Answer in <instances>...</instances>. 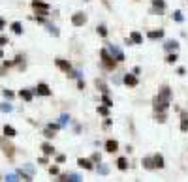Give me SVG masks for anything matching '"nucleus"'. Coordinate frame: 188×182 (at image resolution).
Returning a JSON list of instances; mask_svg holds the SVG:
<instances>
[{
	"label": "nucleus",
	"instance_id": "nucleus-31",
	"mask_svg": "<svg viewBox=\"0 0 188 182\" xmlns=\"http://www.w3.org/2000/svg\"><path fill=\"white\" fill-rule=\"evenodd\" d=\"M0 30H4V19L0 17Z\"/></svg>",
	"mask_w": 188,
	"mask_h": 182
},
{
	"label": "nucleus",
	"instance_id": "nucleus-27",
	"mask_svg": "<svg viewBox=\"0 0 188 182\" xmlns=\"http://www.w3.org/2000/svg\"><path fill=\"white\" fill-rule=\"evenodd\" d=\"M0 109L2 111H11V105H0Z\"/></svg>",
	"mask_w": 188,
	"mask_h": 182
},
{
	"label": "nucleus",
	"instance_id": "nucleus-17",
	"mask_svg": "<svg viewBox=\"0 0 188 182\" xmlns=\"http://www.w3.org/2000/svg\"><path fill=\"white\" fill-rule=\"evenodd\" d=\"M154 165L156 167H164V158L160 156V154H156V156H154Z\"/></svg>",
	"mask_w": 188,
	"mask_h": 182
},
{
	"label": "nucleus",
	"instance_id": "nucleus-12",
	"mask_svg": "<svg viewBox=\"0 0 188 182\" xmlns=\"http://www.w3.org/2000/svg\"><path fill=\"white\" fill-rule=\"evenodd\" d=\"M79 167H85V169H92V163H90V160H83V158H79Z\"/></svg>",
	"mask_w": 188,
	"mask_h": 182
},
{
	"label": "nucleus",
	"instance_id": "nucleus-21",
	"mask_svg": "<svg viewBox=\"0 0 188 182\" xmlns=\"http://www.w3.org/2000/svg\"><path fill=\"white\" fill-rule=\"evenodd\" d=\"M117 163H119V169H126V160H124V158H119V162H117Z\"/></svg>",
	"mask_w": 188,
	"mask_h": 182
},
{
	"label": "nucleus",
	"instance_id": "nucleus-8",
	"mask_svg": "<svg viewBox=\"0 0 188 182\" xmlns=\"http://www.w3.org/2000/svg\"><path fill=\"white\" fill-rule=\"evenodd\" d=\"M117 148H119V143H117V141H107L106 143V150L107 152H115Z\"/></svg>",
	"mask_w": 188,
	"mask_h": 182
},
{
	"label": "nucleus",
	"instance_id": "nucleus-19",
	"mask_svg": "<svg viewBox=\"0 0 188 182\" xmlns=\"http://www.w3.org/2000/svg\"><path fill=\"white\" fill-rule=\"evenodd\" d=\"M162 36H164V32H162V30H154V32H151V34H149V38H152V40L162 38Z\"/></svg>",
	"mask_w": 188,
	"mask_h": 182
},
{
	"label": "nucleus",
	"instance_id": "nucleus-22",
	"mask_svg": "<svg viewBox=\"0 0 188 182\" xmlns=\"http://www.w3.org/2000/svg\"><path fill=\"white\" fill-rule=\"evenodd\" d=\"M166 60H168L169 64H171V62H175V60H177V54H168V58H166Z\"/></svg>",
	"mask_w": 188,
	"mask_h": 182
},
{
	"label": "nucleus",
	"instance_id": "nucleus-3",
	"mask_svg": "<svg viewBox=\"0 0 188 182\" xmlns=\"http://www.w3.org/2000/svg\"><path fill=\"white\" fill-rule=\"evenodd\" d=\"M32 6L36 8L38 13H41V15H47V13H49V6H47L45 2H41V0H34Z\"/></svg>",
	"mask_w": 188,
	"mask_h": 182
},
{
	"label": "nucleus",
	"instance_id": "nucleus-29",
	"mask_svg": "<svg viewBox=\"0 0 188 182\" xmlns=\"http://www.w3.org/2000/svg\"><path fill=\"white\" fill-rule=\"evenodd\" d=\"M49 173H51V175H57V173H58V169H57V167H51Z\"/></svg>",
	"mask_w": 188,
	"mask_h": 182
},
{
	"label": "nucleus",
	"instance_id": "nucleus-10",
	"mask_svg": "<svg viewBox=\"0 0 188 182\" xmlns=\"http://www.w3.org/2000/svg\"><path fill=\"white\" fill-rule=\"evenodd\" d=\"M4 135H6V137H15L17 134H15V130H13L11 126L6 124V126H4Z\"/></svg>",
	"mask_w": 188,
	"mask_h": 182
},
{
	"label": "nucleus",
	"instance_id": "nucleus-11",
	"mask_svg": "<svg viewBox=\"0 0 188 182\" xmlns=\"http://www.w3.org/2000/svg\"><path fill=\"white\" fill-rule=\"evenodd\" d=\"M181 118H183V120H181V130L186 131V130H188V116H186V113L181 115Z\"/></svg>",
	"mask_w": 188,
	"mask_h": 182
},
{
	"label": "nucleus",
	"instance_id": "nucleus-1",
	"mask_svg": "<svg viewBox=\"0 0 188 182\" xmlns=\"http://www.w3.org/2000/svg\"><path fill=\"white\" fill-rule=\"evenodd\" d=\"M169 94H171V92H169V88H168V87H164L162 94L154 98V109H156V111H164L166 107H168V100H169Z\"/></svg>",
	"mask_w": 188,
	"mask_h": 182
},
{
	"label": "nucleus",
	"instance_id": "nucleus-25",
	"mask_svg": "<svg viewBox=\"0 0 188 182\" xmlns=\"http://www.w3.org/2000/svg\"><path fill=\"white\" fill-rule=\"evenodd\" d=\"M98 32H100V36H107V30L103 28V26H100V28H98Z\"/></svg>",
	"mask_w": 188,
	"mask_h": 182
},
{
	"label": "nucleus",
	"instance_id": "nucleus-28",
	"mask_svg": "<svg viewBox=\"0 0 188 182\" xmlns=\"http://www.w3.org/2000/svg\"><path fill=\"white\" fill-rule=\"evenodd\" d=\"M6 180H17V177H15V175H8V177H6Z\"/></svg>",
	"mask_w": 188,
	"mask_h": 182
},
{
	"label": "nucleus",
	"instance_id": "nucleus-9",
	"mask_svg": "<svg viewBox=\"0 0 188 182\" xmlns=\"http://www.w3.org/2000/svg\"><path fill=\"white\" fill-rule=\"evenodd\" d=\"M102 58H103V62H106V66H109V68H113V66H115V62L109 58L107 51H102Z\"/></svg>",
	"mask_w": 188,
	"mask_h": 182
},
{
	"label": "nucleus",
	"instance_id": "nucleus-32",
	"mask_svg": "<svg viewBox=\"0 0 188 182\" xmlns=\"http://www.w3.org/2000/svg\"><path fill=\"white\" fill-rule=\"evenodd\" d=\"M4 57V53H2V49H0V58H2Z\"/></svg>",
	"mask_w": 188,
	"mask_h": 182
},
{
	"label": "nucleus",
	"instance_id": "nucleus-20",
	"mask_svg": "<svg viewBox=\"0 0 188 182\" xmlns=\"http://www.w3.org/2000/svg\"><path fill=\"white\" fill-rule=\"evenodd\" d=\"M152 4H154V8H158V10H164V0H154V2H152Z\"/></svg>",
	"mask_w": 188,
	"mask_h": 182
},
{
	"label": "nucleus",
	"instance_id": "nucleus-18",
	"mask_svg": "<svg viewBox=\"0 0 188 182\" xmlns=\"http://www.w3.org/2000/svg\"><path fill=\"white\" fill-rule=\"evenodd\" d=\"M111 53H113L115 57H117V60H122V58H124V57H122V53H121L117 47H111Z\"/></svg>",
	"mask_w": 188,
	"mask_h": 182
},
{
	"label": "nucleus",
	"instance_id": "nucleus-24",
	"mask_svg": "<svg viewBox=\"0 0 188 182\" xmlns=\"http://www.w3.org/2000/svg\"><path fill=\"white\" fill-rule=\"evenodd\" d=\"M6 43H8V38H4V36H0V47H4Z\"/></svg>",
	"mask_w": 188,
	"mask_h": 182
},
{
	"label": "nucleus",
	"instance_id": "nucleus-23",
	"mask_svg": "<svg viewBox=\"0 0 188 182\" xmlns=\"http://www.w3.org/2000/svg\"><path fill=\"white\" fill-rule=\"evenodd\" d=\"M143 163H145V167H147V169H151V167H152V163H151V160H149V158H145V160H143Z\"/></svg>",
	"mask_w": 188,
	"mask_h": 182
},
{
	"label": "nucleus",
	"instance_id": "nucleus-16",
	"mask_svg": "<svg viewBox=\"0 0 188 182\" xmlns=\"http://www.w3.org/2000/svg\"><path fill=\"white\" fill-rule=\"evenodd\" d=\"M11 30L15 34H23V26H21V23H13L11 25Z\"/></svg>",
	"mask_w": 188,
	"mask_h": 182
},
{
	"label": "nucleus",
	"instance_id": "nucleus-26",
	"mask_svg": "<svg viewBox=\"0 0 188 182\" xmlns=\"http://www.w3.org/2000/svg\"><path fill=\"white\" fill-rule=\"evenodd\" d=\"M6 98H13V92H11V90H4V92H2Z\"/></svg>",
	"mask_w": 188,
	"mask_h": 182
},
{
	"label": "nucleus",
	"instance_id": "nucleus-6",
	"mask_svg": "<svg viewBox=\"0 0 188 182\" xmlns=\"http://www.w3.org/2000/svg\"><path fill=\"white\" fill-rule=\"evenodd\" d=\"M57 66H58L60 69H64V72H66V73L70 72V69H72V66H70V62H64V60H60V58L57 60Z\"/></svg>",
	"mask_w": 188,
	"mask_h": 182
},
{
	"label": "nucleus",
	"instance_id": "nucleus-15",
	"mask_svg": "<svg viewBox=\"0 0 188 182\" xmlns=\"http://www.w3.org/2000/svg\"><path fill=\"white\" fill-rule=\"evenodd\" d=\"M41 150H43V154H47V156H49V154H53V146H51L49 143H43V145H41Z\"/></svg>",
	"mask_w": 188,
	"mask_h": 182
},
{
	"label": "nucleus",
	"instance_id": "nucleus-2",
	"mask_svg": "<svg viewBox=\"0 0 188 182\" xmlns=\"http://www.w3.org/2000/svg\"><path fill=\"white\" fill-rule=\"evenodd\" d=\"M0 146H2V152H4L8 158H11L13 154H15V146L10 145V143H6V141H4V137H0Z\"/></svg>",
	"mask_w": 188,
	"mask_h": 182
},
{
	"label": "nucleus",
	"instance_id": "nucleus-14",
	"mask_svg": "<svg viewBox=\"0 0 188 182\" xmlns=\"http://www.w3.org/2000/svg\"><path fill=\"white\" fill-rule=\"evenodd\" d=\"M132 41H134V43H141V41H143V38H141V34H139V32H132Z\"/></svg>",
	"mask_w": 188,
	"mask_h": 182
},
{
	"label": "nucleus",
	"instance_id": "nucleus-5",
	"mask_svg": "<svg viewBox=\"0 0 188 182\" xmlns=\"http://www.w3.org/2000/svg\"><path fill=\"white\" fill-rule=\"evenodd\" d=\"M72 23H73L75 26H81V25H85V23H87V17L83 15V13H75V15L72 17Z\"/></svg>",
	"mask_w": 188,
	"mask_h": 182
},
{
	"label": "nucleus",
	"instance_id": "nucleus-30",
	"mask_svg": "<svg viewBox=\"0 0 188 182\" xmlns=\"http://www.w3.org/2000/svg\"><path fill=\"white\" fill-rule=\"evenodd\" d=\"M98 111H100V113H102V115H107V109H106V107H100Z\"/></svg>",
	"mask_w": 188,
	"mask_h": 182
},
{
	"label": "nucleus",
	"instance_id": "nucleus-7",
	"mask_svg": "<svg viewBox=\"0 0 188 182\" xmlns=\"http://www.w3.org/2000/svg\"><path fill=\"white\" fill-rule=\"evenodd\" d=\"M124 83L130 85V87H136L137 85V77L136 75H126V77H124Z\"/></svg>",
	"mask_w": 188,
	"mask_h": 182
},
{
	"label": "nucleus",
	"instance_id": "nucleus-13",
	"mask_svg": "<svg viewBox=\"0 0 188 182\" xmlns=\"http://www.w3.org/2000/svg\"><path fill=\"white\" fill-rule=\"evenodd\" d=\"M19 96L23 98V100H26V101H30V100H32V92H30V90H21Z\"/></svg>",
	"mask_w": 188,
	"mask_h": 182
},
{
	"label": "nucleus",
	"instance_id": "nucleus-4",
	"mask_svg": "<svg viewBox=\"0 0 188 182\" xmlns=\"http://www.w3.org/2000/svg\"><path fill=\"white\" fill-rule=\"evenodd\" d=\"M34 94H40V96H51V88L41 83V85H38L36 88H34Z\"/></svg>",
	"mask_w": 188,
	"mask_h": 182
}]
</instances>
